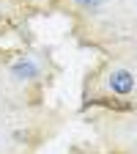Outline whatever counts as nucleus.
<instances>
[{"label": "nucleus", "instance_id": "3", "mask_svg": "<svg viewBox=\"0 0 137 154\" xmlns=\"http://www.w3.org/2000/svg\"><path fill=\"white\" fill-rule=\"evenodd\" d=\"M77 3H80V6H96L99 0H77Z\"/></svg>", "mask_w": 137, "mask_h": 154}, {"label": "nucleus", "instance_id": "2", "mask_svg": "<svg viewBox=\"0 0 137 154\" xmlns=\"http://www.w3.org/2000/svg\"><path fill=\"white\" fill-rule=\"evenodd\" d=\"M14 74L19 77V80H30V77L36 74V66L33 63H16L14 66Z\"/></svg>", "mask_w": 137, "mask_h": 154}, {"label": "nucleus", "instance_id": "1", "mask_svg": "<svg viewBox=\"0 0 137 154\" xmlns=\"http://www.w3.org/2000/svg\"><path fill=\"white\" fill-rule=\"evenodd\" d=\"M110 88H112L115 94H132V88H134V77H132V72H126V69H115V72L110 74Z\"/></svg>", "mask_w": 137, "mask_h": 154}]
</instances>
